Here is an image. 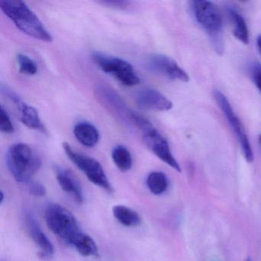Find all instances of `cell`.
<instances>
[{
  "instance_id": "1",
  "label": "cell",
  "mask_w": 261,
  "mask_h": 261,
  "mask_svg": "<svg viewBox=\"0 0 261 261\" xmlns=\"http://www.w3.org/2000/svg\"><path fill=\"white\" fill-rule=\"evenodd\" d=\"M0 9L13 21L15 25L27 36L42 42H53V36L25 3L4 0L0 2Z\"/></svg>"
},
{
  "instance_id": "2",
  "label": "cell",
  "mask_w": 261,
  "mask_h": 261,
  "mask_svg": "<svg viewBox=\"0 0 261 261\" xmlns=\"http://www.w3.org/2000/svg\"><path fill=\"white\" fill-rule=\"evenodd\" d=\"M7 162L13 178L18 182L27 184L33 181L42 165L39 155L25 143L13 145L7 152Z\"/></svg>"
},
{
  "instance_id": "3",
  "label": "cell",
  "mask_w": 261,
  "mask_h": 261,
  "mask_svg": "<svg viewBox=\"0 0 261 261\" xmlns=\"http://www.w3.org/2000/svg\"><path fill=\"white\" fill-rule=\"evenodd\" d=\"M194 15L200 27L210 38L215 51L220 56L223 53V20L219 8L207 0L192 2Z\"/></svg>"
},
{
  "instance_id": "4",
  "label": "cell",
  "mask_w": 261,
  "mask_h": 261,
  "mask_svg": "<svg viewBox=\"0 0 261 261\" xmlns=\"http://www.w3.org/2000/svg\"><path fill=\"white\" fill-rule=\"evenodd\" d=\"M45 217L48 228L69 245L72 246L76 238L83 232L74 215L60 204H48Z\"/></svg>"
},
{
  "instance_id": "5",
  "label": "cell",
  "mask_w": 261,
  "mask_h": 261,
  "mask_svg": "<svg viewBox=\"0 0 261 261\" xmlns=\"http://www.w3.org/2000/svg\"><path fill=\"white\" fill-rule=\"evenodd\" d=\"M91 59L103 72L111 74L125 86L132 87L140 84V79L134 67L124 59L94 51Z\"/></svg>"
},
{
  "instance_id": "6",
  "label": "cell",
  "mask_w": 261,
  "mask_h": 261,
  "mask_svg": "<svg viewBox=\"0 0 261 261\" xmlns=\"http://www.w3.org/2000/svg\"><path fill=\"white\" fill-rule=\"evenodd\" d=\"M63 148L70 160L85 173L90 181L109 193L114 192L113 186L103 170V166L97 160L76 152L69 143H64Z\"/></svg>"
},
{
  "instance_id": "7",
  "label": "cell",
  "mask_w": 261,
  "mask_h": 261,
  "mask_svg": "<svg viewBox=\"0 0 261 261\" xmlns=\"http://www.w3.org/2000/svg\"><path fill=\"white\" fill-rule=\"evenodd\" d=\"M94 93L99 102L113 115L128 126L134 128L136 119L140 114L131 110L114 90L106 85H99Z\"/></svg>"
},
{
  "instance_id": "8",
  "label": "cell",
  "mask_w": 261,
  "mask_h": 261,
  "mask_svg": "<svg viewBox=\"0 0 261 261\" xmlns=\"http://www.w3.org/2000/svg\"><path fill=\"white\" fill-rule=\"evenodd\" d=\"M214 97H215L220 109L225 115L229 124L231 126L235 136L238 137L246 161L249 163H253L254 157H253V151H252L251 146H250V142L247 138L245 129L243 126V123H241L238 116L235 114L230 102L228 101L225 95L219 91H215L214 92Z\"/></svg>"
},
{
  "instance_id": "9",
  "label": "cell",
  "mask_w": 261,
  "mask_h": 261,
  "mask_svg": "<svg viewBox=\"0 0 261 261\" xmlns=\"http://www.w3.org/2000/svg\"><path fill=\"white\" fill-rule=\"evenodd\" d=\"M143 143L146 147L156 155L163 163L172 167L178 172H181V169L175 157L172 155L167 140L157 130L154 126L150 130L142 135Z\"/></svg>"
},
{
  "instance_id": "10",
  "label": "cell",
  "mask_w": 261,
  "mask_h": 261,
  "mask_svg": "<svg viewBox=\"0 0 261 261\" xmlns=\"http://www.w3.org/2000/svg\"><path fill=\"white\" fill-rule=\"evenodd\" d=\"M148 66L152 71L172 80L188 82L189 77L187 73L176 63L175 60L165 55L155 54L148 59Z\"/></svg>"
},
{
  "instance_id": "11",
  "label": "cell",
  "mask_w": 261,
  "mask_h": 261,
  "mask_svg": "<svg viewBox=\"0 0 261 261\" xmlns=\"http://www.w3.org/2000/svg\"><path fill=\"white\" fill-rule=\"evenodd\" d=\"M25 219L27 230L35 244L39 247L41 257L43 259L53 257L55 253L54 246L42 231L35 217L32 214L28 213L25 215Z\"/></svg>"
},
{
  "instance_id": "12",
  "label": "cell",
  "mask_w": 261,
  "mask_h": 261,
  "mask_svg": "<svg viewBox=\"0 0 261 261\" xmlns=\"http://www.w3.org/2000/svg\"><path fill=\"white\" fill-rule=\"evenodd\" d=\"M136 102L139 108L149 111H167L172 108V103L160 91L144 88L137 94Z\"/></svg>"
},
{
  "instance_id": "13",
  "label": "cell",
  "mask_w": 261,
  "mask_h": 261,
  "mask_svg": "<svg viewBox=\"0 0 261 261\" xmlns=\"http://www.w3.org/2000/svg\"><path fill=\"white\" fill-rule=\"evenodd\" d=\"M56 178L59 186L64 192L69 194L76 202L82 204L84 202V194L82 186L74 174L62 167H56Z\"/></svg>"
},
{
  "instance_id": "14",
  "label": "cell",
  "mask_w": 261,
  "mask_h": 261,
  "mask_svg": "<svg viewBox=\"0 0 261 261\" xmlns=\"http://www.w3.org/2000/svg\"><path fill=\"white\" fill-rule=\"evenodd\" d=\"M74 134L76 139L86 147H94L100 140L98 129L86 121L79 122L74 126Z\"/></svg>"
},
{
  "instance_id": "15",
  "label": "cell",
  "mask_w": 261,
  "mask_h": 261,
  "mask_svg": "<svg viewBox=\"0 0 261 261\" xmlns=\"http://www.w3.org/2000/svg\"><path fill=\"white\" fill-rule=\"evenodd\" d=\"M15 105L20 111L21 121L25 126L30 129L45 132V126L42 123L39 112L36 108L24 103L21 98Z\"/></svg>"
},
{
  "instance_id": "16",
  "label": "cell",
  "mask_w": 261,
  "mask_h": 261,
  "mask_svg": "<svg viewBox=\"0 0 261 261\" xmlns=\"http://www.w3.org/2000/svg\"><path fill=\"white\" fill-rule=\"evenodd\" d=\"M114 218L125 227H134L141 224V218L136 211L125 205H115L113 207Z\"/></svg>"
},
{
  "instance_id": "17",
  "label": "cell",
  "mask_w": 261,
  "mask_h": 261,
  "mask_svg": "<svg viewBox=\"0 0 261 261\" xmlns=\"http://www.w3.org/2000/svg\"><path fill=\"white\" fill-rule=\"evenodd\" d=\"M72 246L82 256L86 257L98 256V247L95 241L84 232L76 238Z\"/></svg>"
},
{
  "instance_id": "18",
  "label": "cell",
  "mask_w": 261,
  "mask_h": 261,
  "mask_svg": "<svg viewBox=\"0 0 261 261\" xmlns=\"http://www.w3.org/2000/svg\"><path fill=\"white\" fill-rule=\"evenodd\" d=\"M146 185L153 195H163L169 188V180L163 172H152L146 178Z\"/></svg>"
},
{
  "instance_id": "19",
  "label": "cell",
  "mask_w": 261,
  "mask_h": 261,
  "mask_svg": "<svg viewBox=\"0 0 261 261\" xmlns=\"http://www.w3.org/2000/svg\"><path fill=\"white\" fill-rule=\"evenodd\" d=\"M112 159L114 164L121 172H127L132 168V155L125 146L121 145L115 146L112 151Z\"/></svg>"
},
{
  "instance_id": "20",
  "label": "cell",
  "mask_w": 261,
  "mask_h": 261,
  "mask_svg": "<svg viewBox=\"0 0 261 261\" xmlns=\"http://www.w3.org/2000/svg\"><path fill=\"white\" fill-rule=\"evenodd\" d=\"M229 14L233 23V34L242 43H249V33L247 24L244 18L233 10H229Z\"/></svg>"
},
{
  "instance_id": "21",
  "label": "cell",
  "mask_w": 261,
  "mask_h": 261,
  "mask_svg": "<svg viewBox=\"0 0 261 261\" xmlns=\"http://www.w3.org/2000/svg\"><path fill=\"white\" fill-rule=\"evenodd\" d=\"M19 71L27 75H35L38 73V66L34 60L27 55L19 53L17 55Z\"/></svg>"
},
{
  "instance_id": "22",
  "label": "cell",
  "mask_w": 261,
  "mask_h": 261,
  "mask_svg": "<svg viewBox=\"0 0 261 261\" xmlns=\"http://www.w3.org/2000/svg\"><path fill=\"white\" fill-rule=\"evenodd\" d=\"M0 130L7 134H13L14 131V126L10 116L3 106L0 108Z\"/></svg>"
},
{
  "instance_id": "23",
  "label": "cell",
  "mask_w": 261,
  "mask_h": 261,
  "mask_svg": "<svg viewBox=\"0 0 261 261\" xmlns=\"http://www.w3.org/2000/svg\"><path fill=\"white\" fill-rule=\"evenodd\" d=\"M29 191L36 197H43L46 194L45 186L37 181H32L29 183Z\"/></svg>"
},
{
  "instance_id": "24",
  "label": "cell",
  "mask_w": 261,
  "mask_h": 261,
  "mask_svg": "<svg viewBox=\"0 0 261 261\" xmlns=\"http://www.w3.org/2000/svg\"><path fill=\"white\" fill-rule=\"evenodd\" d=\"M252 76L256 88L261 93V65L256 63L252 67Z\"/></svg>"
},
{
  "instance_id": "25",
  "label": "cell",
  "mask_w": 261,
  "mask_h": 261,
  "mask_svg": "<svg viewBox=\"0 0 261 261\" xmlns=\"http://www.w3.org/2000/svg\"><path fill=\"white\" fill-rule=\"evenodd\" d=\"M100 4L111 7V8L123 10V9L127 8L130 3L126 2V1H103V2H100Z\"/></svg>"
},
{
  "instance_id": "26",
  "label": "cell",
  "mask_w": 261,
  "mask_h": 261,
  "mask_svg": "<svg viewBox=\"0 0 261 261\" xmlns=\"http://www.w3.org/2000/svg\"><path fill=\"white\" fill-rule=\"evenodd\" d=\"M256 45H257L258 51L261 56V35L258 36L257 39H256Z\"/></svg>"
},
{
  "instance_id": "27",
  "label": "cell",
  "mask_w": 261,
  "mask_h": 261,
  "mask_svg": "<svg viewBox=\"0 0 261 261\" xmlns=\"http://www.w3.org/2000/svg\"><path fill=\"white\" fill-rule=\"evenodd\" d=\"M0 195H1V198H0V204H2L4 203V192H0Z\"/></svg>"
},
{
  "instance_id": "28",
  "label": "cell",
  "mask_w": 261,
  "mask_h": 261,
  "mask_svg": "<svg viewBox=\"0 0 261 261\" xmlns=\"http://www.w3.org/2000/svg\"><path fill=\"white\" fill-rule=\"evenodd\" d=\"M259 144H260V146H261V134H259Z\"/></svg>"
},
{
  "instance_id": "29",
  "label": "cell",
  "mask_w": 261,
  "mask_h": 261,
  "mask_svg": "<svg viewBox=\"0 0 261 261\" xmlns=\"http://www.w3.org/2000/svg\"><path fill=\"white\" fill-rule=\"evenodd\" d=\"M245 261H251V259H250V257L247 258V259H246Z\"/></svg>"
}]
</instances>
